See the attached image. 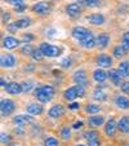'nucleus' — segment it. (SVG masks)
<instances>
[{
    "label": "nucleus",
    "instance_id": "1",
    "mask_svg": "<svg viewBox=\"0 0 129 146\" xmlns=\"http://www.w3.org/2000/svg\"><path fill=\"white\" fill-rule=\"evenodd\" d=\"M35 96L36 98L40 102L45 104V102H49L50 100L54 96V88L52 86H43L39 87L38 89H35Z\"/></svg>",
    "mask_w": 129,
    "mask_h": 146
},
{
    "label": "nucleus",
    "instance_id": "2",
    "mask_svg": "<svg viewBox=\"0 0 129 146\" xmlns=\"http://www.w3.org/2000/svg\"><path fill=\"white\" fill-rule=\"evenodd\" d=\"M39 49L41 50V53L47 57H58L61 54V49L56 45H52V44H48V43H41L40 44V48Z\"/></svg>",
    "mask_w": 129,
    "mask_h": 146
},
{
    "label": "nucleus",
    "instance_id": "3",
    "mask_svg": "<svg viewBox=\"0 0 129 146\" xmlns=\"http://www.w3.org/2000/svg\"><path fill=\"white\" fill-rule=\"evenodd\" d=\"M16 109V104H14L12 100H1L0 102V111H1V115L7 116V115H11L12 113Z\"/></svg>",
    "mask_w": 129,
    "mask_h": 146
},
{
    "label": "nucleus",
    "instance_id": "4",
    "mask_svg": "<svg viewBox=\"0 0 129 146\" xmlns=\"http://www.w3.org/2000/svg\"><path fill=\"white\" fill-rule=\"evenodd\" d=\"M71 34H72V36H74V39H76L77 41H83L85 38H88L92 33L88 29L81 27V26H76V27H74L71 30Z\"/></svg>",
    "mask_w": 129,
    "mask_h": 146
},
{
    "label": "nucleus",
    "instance_id": "5",
    "mask_svg": "<svg viewBox=\"0 0 129 146\" xmlns=\"http://www.w3.org/2000/svg\"><path fill=\"white\" fill-rule=\"evenodd\" d=\"M50 8H52V5L49 1H39L32 7V11L38 14H47L50 11Z\"/></svg>",
    "mask_w": 129,
    "mask_h": 146
},
{
    "label": "nucleus",
    "instance_id": "6",
    "mask_svg": "<svg viewBox=\"0 0 129 146\" xmlns=\"http://www.w3.org/2000/svg\"><path fill=\"white\" fill-rule=\"evenodd\" d=\"M74 82L76 83L77 86H83V87L88 86V78H87V74H85L84 70H77V71L75 72Z\"/></svg>",
    "mask_w": 129,
    "mask_h": 146
},
{
    "label": "nucleus",
    "instance_id": "7",
    "mask_svg": "<svg viewBox=\"0 0 129 146\" xmlns=\"http://www.w3.org/2000/svg\"><path fill=\"white\" fill-rule=\"evenodd\" d=\"M0 65L1 67H13L16 65V58L12 54H3L0 57Z\"/></svg>",
    "mask_w": 129,
    "mask_h": 146
},
{
    "label": "nucleus",
    "instance_id": "8",
    "mask_svg": "<svg viewBox=\"0 0 129 146\" xmlns=\"http://www.w3.org/2000/svg\"><path fill=\"white\" fill-rule=\"evenodd\" d=\"M19 45V40L16 39L14 36H7L3 39V47L7 49H14Z\"/></svg>",
    "mask_w": 129,
    "mask_h": 146
},
{
    "label": "nucleus",
    "instance_id": "9",
    "mask_svg": "<svg viewBox=\"0 0 129 146\" xmlns=\"http://www.w3.org/2000/svg\"><path fill=\"white\" fill-rule=\"evenodd\" d=\"M116 129H118V124H116V121L114 120V119L108 120L106 123V125H105V133H106L107 136H110V137L115 136Z\"/></svg>",
    "mask_w": 129,
    "mask_h": 146
},
{
    "label": "nucleus",
    "instance_id": "10",
    "mask_svg": "<svg viewBox=\"0 0 129 146\" xmlns=\"http://www.w3.org/2000/svg\"><path fill=\"white\" fill-rule=\"evenodd\" d=\"M5 91L8 92L9 94H19L21 92H23L22 91V86L21 84H18V83H16V82H11V83H8V86L5 87Z\"/></svg>",
    "mask_w": 129,
    "mask_h": 146
},
{
    "label": "nucleus",
    "instance_id": "11",
    "mask_svg": "<svg viewBox=\"0 0 129 146\" xmlns=\"http://www.w3.org/2000/svg\"><path fill=\"white\" fill-rule=\"evenodd\" d=\"M63 113H65L63 106L60 105V104H57V105L50 108V110L48 111V115H49L50 118H61V116L63 115Z\"/></svg>",
    "mask_w": 129,
    "mask_h": 146
},
{
    "label": "nucleus",
    "instance_id": "12",
    "mask_svg": "<svg viewBox=\"0 0 129 146\" xmlns=\"http://www.w3.org/2000/svg\"><path fill=\"white\" fill-rule=\"evenodd\" d=\"M66 12H67V14H69V16L77 17L80 13H81V7H80V4H77V3L69 4V5L66 7Z\"/></svg>",
    "mask_w": 129,
    "mask_h": 146
},
{
    "label": "nucleus",
    "instance_id": "13",
    "mask_svg": "<svg viewBox=\"0 0 129 146\" xmlns=\"http://www.w3.org/2000/svg\"><path fill=\"white\" fill-rule=\"evenodd\" d=\"M97 65L101 67H110L112 65V58L108 54H101L97 58Z\"/></svg>",
    "mask_w": 129,
    "mask_h": 146
},
{
    "label": "nucleus",
    "instance_id": "14",
    "mask_svg": "<svg viewBox=\"0 0 129 146\" xmlns=\"http://www.w3.org/2000/svg\"><path fill=\"white\" fill-rule=\"evenodd\" d=\"M34 119L31 115H17L16 118H14V124H17V125H27V124L32 123Z\"/></svg>",
    "mask_w": 129,
    "mask_h": 146
},
{
    "label": "nucleus",
    "instance_id": "15",
    "mask_svg": "<svg viewBox=\"0 0 129 146\" xmlns=\"http://www.w3.org/2000/svg\"><path fill=\"white\" fill-rule=\"evenodd\" d=\"M107 75H108V78L112 80V83L115 84V86H121V84H123V83H121V78L123 76L120 75V72H119L118 69L110 70V71L107 72Z\"/></svg>",
    "mask_w": 129,
    "mask_h": 146
},
{
    "label": "nucleus",
    "instance_id": "16",
    "mask_svg": "<svg viewBox=\"0 0 129 146\" xmlns=\"http://www.w3.org/2000/svg\"><path fill=\"white\" fill-rule=\"evenodd\" d=\"M119 131H121L123 133H129V115H125L119 120L118 123Z\"/></svg>",
    "mask_w": 129,
    "mask_h": 146
},
{
    "label": "nucleus",
    "instance_id": "17",
    "mask_svg": "<svg viewBox=\"0 0 129 146\" xmlns=\"http://www.w3.org/2000/svg\"><path fill=\"white\" fill-rule=\"evenodd\" d=\"M88 123L91 127L97 128V127H101L102 124L105 123V119L103 116H99V115H92L91 118L88 119Z\"/></svg>",
    "mask_w": 129,
    "mask_h": 146
},
{
    "label": "nucleus",
    "instance_id": "18",
    "mask_svg": "<svg viewBox=\"0 0 129 146\" xmlns=\"http://www.w3.org/2000/svg\"><path fill=\"white\" fill-rule=\"evenodd\" d=\"M87 21H89V22L93 23V25H103L105 23V17L102 16V14L94 13V14H91V16L87 17Z\"/></svg>",
    "mask_w": 129,
    "mask_h": 146
},
{
    "label": "nucleus",
    "instance_id": "19",
    "mask_svg": "<svg viewBox=\"0 0 129 146\" xmlns=\"http://www.w3.org/2000/svg\"><path fill=\"white\" fill-rule=\"evenodd\" d=\"M108 41H110V36L106 35V34H99V35L96 38V43H97V45H98L99 48L107 47Z\"/></svg>",
    "mask_w": 129,
    "mask_h": 146
},
{
    "label": "nucleus",
    "instance_id": "20",
    "mask_svg": "<svg viewBox=\"0 0 129 146\" xmlns=\"http://www.w3.org/2000/svg\"><path fill=\"white\" fill-rule=\"evenodd\" d=\"M80 44H81L84 48H88V49H91V48H93V47H96V45H97L96 38L93 36V34H91L88 38H85L83 41H80Z\"/></svg>",
    "mask_w": 129,
    "mask_h": 146
},
{
    "label": "nucleus",
    "instance_id": "21",
    "mask_svg": "<svg viewBox=\"0 0 129 146\" xmlns=\"http://www.w3.org/2000/svg\"><path fill=\"white\" fill-rule=\"evenodd\" d=\"M115 105L118 106L119 109H123V110L129 109V100L124 96H119L115 98Z\"/></svg>",
    "mask_w": 129,
    "mask_h": 146
},
{
    "label": "nucleus",
    "instance_id": "22",
    "mask_svg": "<svg viewBox=\"0 0 129 146\" xmlns=\"http://www.w3.org/2000/svg\"><path fill=\"white\" fill-rule=\"evenodd\" d=\"M63 97L67 100V101H72V100H75L77 97V88L76 86L71 87V88L66 89L65 91V93H63Z\"/></svg>",
    "mask_w": 129,
    "mask_h": 146
},
{
    "label": "nucleus",
    "instance_id": "23",
    "mask_svg": "<svg viewBox=\"0 0 129 146\" xmlns=\"http://www.w3.org/2000/svg\"><path fill=\"white\" fill-rule=\"evenodd\" d=\"M107 76H108V75H107V72H106V71H103L102 69H97V70H94V72H93V78H94V80H96V82H98V83L105 82Z\"/></svg>",
    "mask_w": 129,
    "mask_h": 146
},
{
    "label": "nucleus",
    "instance_id": "24",
    "mask_svg": "<svg viewBox=\"0 0 129 146\" xmlns=\"http://www.w3.org/2000/svg\"><path fill=\"white\" fill-rule=\"evenodd\" d=\"M27 113L31 115H40L43 113V106L39 105V104H31L27 108Z\"/></svg>",
    "mask_w": 129,
    "mask_h": 146
},
{
    "label": "nucleus",
    "instance_id": "25",
    "mask_svg": "<svg viewBox=\"0 0 129 146\" xmlns=\"http://www.w3.org/2000/svg\"><path fill=\"white\" fill-rule=\"evenodd\" d=\"M118 70H119V72H120V75L123 78L129 76V62H121V64L119 65Z\"/></svg>",
    "mask_w": 129,
    "mask_h": 146
},
{
    "label": "nucleus",
    "instance_id": "26",
    "mask_svg": "<svg viewBox=\"0 0 129 146\" xmlns=\"http://www.w3.org/2000/svg\"><path fill=\"white\" fill-rule=\"evenodd\" d=\"M98 136H99L98 132H96V131H88V132H85L84 137L87 138V141H88V142H91V141H97V140H99Z\"/></svg>",
    "mask_w": 129,
    "mask_h": 146
},
{
    "label": "nucleus",
    "instance_id": "27",
    "mask_svg": "<svg viewBox=\"0 0 129 146\" xmlns=\"http://www.w3.org/2000/svg\"><path fill=\"white\" fill-rule=\"evenodd\" d=\"M125 48L123 47V45H116L115 48H114V50H112V53H114V56L115 57H118V58H121L124 54H125Z\"/></svg>",
    "mask_w": 129,
    "mask_h": 146
},
{
    "label": "nucleus",
    "instance_id": "28",
    "mask_svg": "<svg viewBox=\"0 0 129 146\" xmlns=\"http://www.w3.org/2000/svg\"><path fill=\"white\" fill-rule=\"evenodd\" d=\"M93 98L96 100V101H105V100H106V94H105V92L101 91V89H96V91L93 92Z\"/></svg>",
    "mask_w": 129,
    "mask_h": 146
},
{
    "label": "nucleus",
    "instance_id": "29",
    "mask_svg": "<svg viewBox=\"0 0 129 146\" xmlns=\"http://www.w3.org/2000/svg\"><path fill=\"white\" fill-rule=\"evenodd\" d=\"M16 23H17V26H18V29H26L31 25V22H30V19L28 18L18 19V21H16Z\"/></svg>",
    "mask_w": 129,
    "mask_h": 146
},
{
    "label": "nucleus",
    "instance_id": "30",
    "mask_svg": "<svg viewBox=\"0 0 129 146\" xmlns=\"http://www.w3.org/2000/svg\"><path fill=\"white\" fill-rule=\"evenodd\" d=\"M87 113H89V114H98L99 111H101V106H98V105H88L87 106Z\"/></svg>",
    "mask_w": 129,
    "mask_h": 146
},
{
    "label": "nucleus",
    "instance_id": "31",
    "mask_svg": "<svg viewBox=\"0 0 129 146\" xmlns=\"http://www.w3.org/2000/svg\"><path fill=\"white\" fill-rule=\"evenodd\" d=\"M58 145H60V142H58V140L54 137H48L47 140L44 141V146H58Z\"/></svg>",
    "mask_w": 129,
    "mask_h": 146
},
{
    "label": "nucleus",
    "instance_id": "32",
    "mask_svg": "<svg viewBox=\"0 0 129 146\" xmlns=\"http://www.w3.org/2000/svg\"><path fill=\"white\" fill-rule=\"evenodd\" d=\"M31 57H32L34 61H41L43 60V57H44V54L41 53L40 49H34L32 54H31Z\"/></svg>",
    "mask_w": 129,
    "mask_h": 146
},
{
    "label": "nucleus",
    "instance_id": "33",
    "mask_svg": "<svg viewBox=\"0 0 129 146\" xmlns=\"http://www.w3.org/2000/svg\"><path fill=\"white\" fill-rule=\"evenodd\" d=\"M34 49H35V48L32 47V45L31 44H26L25 47H22V49H21V53H22V54H32V52H34Z\"/></svg>",
    "mask_w": 129,
    "mask_h": 146
},
{
    "label": "nucleus",
    "instance_id": "34",
    "mask_svg": "<svg viewBox=\"0 0 129 146\" xmlns=\"http://www.w3.org/2000/svg\"><path fill=\"white\" fill-rule=\"evenodd\" d=\"M70 136H71V132H70V128L63 127V128H62V131H61V137H62L63 140H69Z\"/></svg>",
    "mask_w": 129,
    "mask_h": 146
},
{
    "label": "nucleus",
    "instance_id": "35",
    "mask_svg": "<svg viewBox=\"0 0 129 146\" xmlns=\"http://www.w3.org/2000/svg\"><path fill=\"white\" fill-rule=\"evenodd\" d=\"M21 86H22V91L23 92H28L31 88H32V83L31 82H23Z\"/></svg>",
    "mask_w": 129,
    "mask_h": 146
},
{
    "label": "nucleus",
    "instance_id": "36",
    "mask_svg": "<svg viewBox=\"0 0 129 146\" xmlns=\"http://www.w3.org/2000/svg\"><path fill=\"white\" fill-rule=\"evenodd\" d=\"M7 29H8L9 33H16V31L18 30V26H17L16 22H13V23H9V25L7 26Z\"/></svg>",
    "mask_w": 129,
    "mask_h": 146
},
{
    "label": "nucleus",
    "instance_id": "37",
    "mask_svg": "<svg viewBox=\"0 0 129 146\" xmlns=\"http://www.w3.org/2000/svg\"><path fill=\"white\" fill-rule=\"evenodd\" d=\"M83 1L88 7H96V5H98V3H99V0H83Z\"/></svg>",
    "mask_w": 129,
    "mask_h": 146
},
{
    "label": "nucleus",
    "instance_id": "38",
    "mask_svg": "<svg viewBox=\"0 0 129 146\" xmlns=\"http://www.w3.org/2000/svg\"><path fill=\"white\" fill-rule=\"evenodd\" d=\"M76 88H77V96H79V97H84V94H85V87L77 86V84H76Z\"/></svg>",
    "mask_w": 129,
    "mask_h": 146
},
{
    "label": "nucleus",
    "instance_id": "39",
    "mask_svg": "<svg viewBox=\"0 0 129 146\" xmlns=\"http://www.w3.org/2000/svg\"><path fill=\"white\" fill-rule=\"evenodd\" d=\"M121 91H123L124 93L129 94V82H125L121 84Z\"/></svg>",
    "mask_w": 129,
    "mask_h": 146
},
{
    "label": "nucleus",
    "instance_id": "40",
    "mask_svg": "<svg viewBox=\"0 0 129 146\" xmlns=\"http://www.w3.org/2000/svg\"><path fill=\"white\" fill-rule=\"evenodd\" d=\"M9 140H11V138H9L8 133H1V142H3V143H8Z\"/></svg>",
    "mask_w": 129,
    "mask_h": 146
},
{
    "label": "nucleus",
    "instance_id": "41",
    "mask_svg": "<svg viewBox=\"0 0 129 146\" xmlns=\"http://www.w3.org/2000/svg\"><path fill=\"white\" fill-rule=\"evenodd\" d=\"M61 65H62L63 67H70V65H71V60H70V58H65V60L61 62Z\"/></svg>",
    "mask_w": 129,
    "mask_h": 146
},
{
    "label": "nucleus",
    "instance_id": "42",
    "mask_svg": "<svg viewBox=\"0 0 129 146\" xmlns=\"http://www.w3.org/2000/svg\"><path fill=\"white\" fill-rule=\"evenodd\" d=\"M25 9H26V5H25V4H21V5H16V12H18V13H22Z\"/></svg>",
    "mask_w": 129,
    "mask_h": 146
},
{
    "label": "nucleus",
    "instance_id": "43",
    "mask_svg": "<svg viewBox=\"0 0 129 146\" xmlns=\"http://www.w3.org/2000/svg\"><path fill=\"white\" fill-rule=\"evenodd\" d=\"M9 3H12V4H14V7L16 5H21V4H25L23 3V1H25V0H8Z\"/></svg>",
    "mask_w": 129,
    "mask_h": 146
},
{
    "label": "nucleus",
    "instance_id": "44",
    "mask_svg": "<svg viewBox=\"0 0 129 146\" xmlns=\"http://www.w3.org/2000/svg\"><path fill=\"white\" fill-rule=\"evenodd\" d=\"M123 47L125 50H129V39H123Z\"/></svg>",
    "mask_w": 129,
    "mask_h": 146
},
{
    "label": "nucleus",
    "instance_id": "45",
    "mask_svg": "<svg viewBox=\"0 0 129 146\" xmlns=\"http://www.w3.org/2000/svg\"><path fill=\"white\" fill-rule=\"evenodd\" d=\"M83 127V121H75L74 123V128L75 129H79V128Z\"/></svg>",
    "mask_w": 129,
    "mask_h": 146
},
{
    "label": "nucleus",
    "instance_id": "46",
    "mask_svg": "<svg viewBox=\"0 0 129 146\" xmlns=\"http://www.w3.org/2000/svg\"><path fill=\"white\" fill-rule=\"evenodd\" d=\"M69 108L71 109V110H76V109H79V108H80V105H79V104H76V102H74V104H71V105H70Z\"/></svg>",
    "mask_w": 129,
    "mask_h": 146
},
{
    "label": "nucleus",
    "instance_id": "47",
    "mask_svg": "<svg viewBox=\"0 0 129 146\" xmlns=\"http://www.w3.org/2000/svg\"><path fill=\"white\" fill-rule=\"evenodd\" d=\"M88 145L89 146H99L101 143H99V140H97V141H91V142H88Z\"/></svg>",
    "mask_w": 129,
    "mask_h": 146
},
{
    "label": "nucleus",
    "instance_id": "48",
    "mask_svg": "<svg viewBox=\"0 0 129 146\" xmlns=\"http://www.w3.org/2000/svg\"><path fill=\"white\" fill-rule=\"evenodd\" d=\"M9 18H11V16H9L8 13H4V14H3V21H4V22H7Z\"/></svg>",
    "mask_w": 129,
    "mask_h": 146
},
{
    "label": "nucleus",
    "instance_id": "49",
    "mask_svg": "<svg viewBox=\"0 0 129 146\" xmlns=\"http://www.w3.org/2000/svg\"><path fill=\"white\" fill-rule=\"evenodd\" d=\"M0 83H1V84H0L1 87H7V86H8V83L4 80V78H1V79H0Z\"/></svg>",
    "mask_w": 129,
    "mask_h": 146
},
{
    "label": "nucleus",
    "instance_id": "50",
    "mask_svg": "<svg viewBox=\"0 0 129 146\" xmlns=\"http://www.w3.org/2000/svg\"><path fill=\"white\" fill-rule=\"evenodd\" d=\"M23 39H25V40L27 41V40H31V39H32V36H31V35H27V36H25Z\"/></svg>",
    "mask_w": 129,
    "mask_h": 146
},
{
    "label": "nucleus",
    "instance_id": "51",
    "mask_svg": "<svg viewBox=\"0 0 129 146\" xmlns=\"http://www.w3.org/2000/svg\"><path fill=\"white\" fill-rule=\"evenodd\" d=\"M123 39H129V31L124 34V38H123Z\"/></svg>",
    "mask_w": 129,
    "mask_h": 146
},
{
    "label": "nucleus",
    "instance_id": "52",
    "mask_svg": "<svg viewBox=\"0 0 129 146\" xmlns=\"http://www.w3.org/2000/svg\"><path fill=\"white\" fill-rule=\"evenodd\" d=\"M76 146H85V145H81V143H79V145H76Z\"/></svg>",
    "mask_w": 129,
    "mask_h": 146
}]
</instances>
